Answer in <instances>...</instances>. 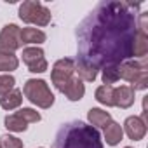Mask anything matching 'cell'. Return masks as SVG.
<instances>
[{"mask_svg": "<svg viewBox=\"0 0 148 148\" xmlns=\"http://www.w3.org/2000/svg\"><path fill=\"white\" fill-rule=\"evenodd\" d=\"M139 4L101 2L79 25V59L94 64L98 70L108 64H120L131 56Z\"/></svg>", "mask_w": 148, "mask_h": 148, "instance_id": "1", "label": "cell"}, {"mask_svg": "<svg viewBox=\"0 0 148 148\" xmlns=\"http://www.w3.org/2000/svg\"><path fill=\"white\" fill-rule=\"evenodd\" d=\"M54 148H103L99 131L82 120H71L59 127Z\"/></svg>", "mask_w": 148, "mask_h": 148, "instance_id": "2", "label": "cell"}, {"mask_svg": "<svg viewBox=\"0 0 148 148\" xmlns=\"http://www.w3.org/2000/svg\"><path fill=\"white\" fill-rule=\"evenodd\" d=\"M119 79L131 84L134 91H145L148 87V71L145 58L141 61H124L119 64Z\"/></svg>", "mask_w": 148, "mask_h": 148, "instance_id": "3", "label": "cell"}, {"mask_svg": "<svg viewBox=\"0 0 148 148\" xmlns=\"http://www.w3.org/2000/svg\"><path fill=\"white\" fill-rule=\"evenodd\" d=\"M21 92L25 94V98L32 105H37L38 108L47 110V108H51L54 105V94L49 89L47 82L42 80V79H30V80H26V84H25Z\"/></svg>", "mask_w": 148, "mask_h": 148, "instance_id": "4", "label": "cell"}, {"mask_svg": "<svg viewBox=\"0 0 148 148\" xmlns=\"http://www.w3.org/2000/svg\"><path fill=\"white\" fill-rule=\"evenodd\" d=\"M19 19L28 25L47 26L51 23V11L38 0H26L19 5Z\"/></svg>", "mask_w": 148, "mask_h": 148, "instance_id": "5", "label": "cell"}, {"mask_svg": "<svg viewBox=\"0 0 148 148\" xmlns=\"http://www.w3.org/2000/svg\"><path fill=\"white\" fill-rule=\"evenodd\" d=\"M73 73H75V61L70 59V58L58 59L51 70V82L58 91L63 92V89L73 79Z\"/></svg>", "mask_w": 148, "mask_h": 148, "instance_id": "6", "label": "cell"}, {"mask_svg": "<svg viewBox=\"0 0 148 148\" xmlns=\"http://www.w3.org/2000/svg\"><path fill=\"white\" fill-rule=\"evenodd\" d=\"M21 45V28L14 23L5 25L0 32V54H14Z\"/></svg>", "mask_w": 148, "mask_h": 148, "instance_id": "7", "label": "cell"}, {"mask_svg": "<svg viewBox=\"0 0 148 148\" xmlns=\"http://www.w3.org/2000/svg\"><path fill=\"white\" fill-rule=\"evenodd\" d=\"M23 63L28 66L32 73H44L49 66L45 59V52L40 47H25L23 49Z\"/></svg>", "mask_w": 148, "mask_h": 148, "instance_id": "8", "label": "cell"}, {"mask_svg": "<svg viewBox=\"0 0 148 148\" xmlns=\"http://www.w3.org/2000/svg\"><path fill=\"white\" fill-rule=\"evenodd\" d=\"M122 131H125V134H127L129 139L141 141L145 138V134H146V122L141 117H136V115L127 117L125 122H124V129Z\"/></svg>", "mask_w": 148, "mask_h": 148, "instance_id": "9", "label": "cell"}, {"mask_svg": "<svg viewBox=\"0 0 148 148\" xmlns=\"http://www.w3.org/2000/svg\"><path fill=\"white\" fill-rule=\"evenodd\" d=\"M134 89L131 86H120V87H115L113 89V106H119V108H131L134 105Z\"/></svg>", "mask_w": 148, "mask_h": 148, "instance_id": "10", "label": "cell"}, {"mask_svg": "<svg viewBox=\"0 0 148 148\" xmlns=\"http://www.w3.org/2000/svg\"><path fill=\"white\" fill-rule=\"evenodd\" d=\"M63 94H64L70 101H80V99L84 98V94H86V86H84V82H82L79 77H73V79L68 82V86L63 89Z\"/></svg>", "mask_w": 148, "mask_h": 148, "instance_id": "11", "label": "cell"}, {"mask_svg": "<svg viewBox=\"0 0 148 148\" xmlns=\"http://www.w3.org/2000/svg\"><path fill=\"white\" fill-rule=\"evenodd\" d=\"M87 120L94 129H105L112 122V115L110 112H105L101 108H91L87 112Z\"/></svg>", "mask_w": 148, "mask_h": 148, "instance_id": "12", "label": "cell"}, {"mask_svg": "<svg viewBox=\"0 0 148 148\" xmlns=\"http://www.w3.org/2000/svg\"><path fill=\"white\" fill-rule=\"evenodd\" d=\"M75 71L79 73V79L82 82H94L98 77V68L84 59H79V58L75 61Z\"/></svg>", "mask_w": 148, "mask_h": 148, "instance_id": "13", "label": "cell"}, {"mask_svg": "<svg viewBox=\"0 0 148 148\" xmlns=\"http://www.w3.org/2000/svg\"><path fill=\"white\" fill-rule=\"evenodd\" d=\"M146 52H148V35L141 33V32H136L132 45H131V56L143 59L146 56Z\"/></svg>", "mask_w": 148, "mask_h": 148, "instance_id": "14", "label": "cell"}, {"mask_svg": "<svg viewBox=\"0 0 148 148\" xmlns=\"http://www.w3.org/2000/svg\"><path fill=\"white\" fill-rule=\"evenodd\" d=\"M122 136H124V131H122V125L119 122H110L106 127H105V141L106 145L110 146H115L122 141Z\"/></svg>", "mask_w": 148, "mask_h": 148, "instance_id": "15", "label": "cell"}, {"mask_svg": "<svg viewBox=\"0 0 148 148\" xmlns=\"http://www.w3.org/2000/svg\"><path fill=\"white\" fill-rule=\"evenodd\" d=\"M21 103H23V92L19 89H12L11 92L0 98V106L4 110H16L21 106Z\"/></svg>", "mask_w": 148, "mask_h": 148, "instance_id": "16", "label": "cell"}, {"mask_svg": "<svg viewBox=\"0 0 148 148\" xmlns=\"http://www.w3.org/2000/svg\"><path fill=\"white\" fill-rule=\"evenodd\" d=\"M45 33L38 28H23L21 30V44L32 45V44H44L45 42Z\"/></svg>", "mask_w": 148, "mask_h": 148, "instance_id": "17", "label": "cell"}, {"mask_svg": "<svg viewBox=\"0 0 148 148\" xmlns=\"http://www.w3.org/2000/svg\"><path fill=\"white\" fill-rule=\"evenodd\" d=\"M113 86H99L94 92L96 101L105 106H113Z\"/></svg>", "mask_w": 148, "mask_h": 148, "instance_id": "18", "label": "cell"}, {"mask_svg": "<svg viewBox=\"0 0 148 148\" xmlns=\"http://www.w3.org/2000/svg\"><path fill=\"white\" fill-rule=\"evenodd\" d=\"M4 125H5L9 131H12V132H25V131L28 129V124H26L18 113L7 115V117L4 119Z\"/></svg>", "mask_w": 148, "mask_h": 148, "instance_id": "19", "label": "cell"}, {"mask_svg": "<svg viewBox=\"0 0 148 148\" xmlns=\"http://www.w3.org/2000/svg\"><path fill=\"white\" fill-rule=\"evenodd\" d=\"M101 79H103V86H112L115 84L119 79V64H108L101 68Z\"/></svg>", "mask_w": 148, "mask_h": 148, "instance_id": "20", "label": "cell"}, {"mask_svg": "<svg viewBox=\"0 0 148 148\" xmlns=\"http://www.w3.org/2000/svg\"><path fill=\"white\" fill-rule=\"evenodd\" d=\"M19 66V59L14 54H0V71H14Z\"/></svg>", "mask_w": 148, "mask_h": 148, "instance_id": "21", "label": "cell"}, {"mask_svg": "<svg viewBox=\"0 0 148 148\" xmlns=\"http://www.w3.org/2000/svg\"><path fill=\"white\" fill-rule=\"evenodd\" d=\"M26 124H35V122H40V113L37 112V110H33V108H19L18 112H16Z\"/></svg>", "mask_w": 148, "mask_h": 148, "instance_id": "22", "label": "cell"}, {"mask_svg": "<svg viewBox=\"0 0 148 148\" xmlns=\"http://www.w3.org/2000/svg\"><path fill=\"white\" fill-rule=\"evenodd\" d=\"M0 148H23V141L16 136L4 134L0 138Z\"/></svg>", "mask_w": 148, "mask_h": 148, "instance_id": "23", "label": "cell"}, {"mask_svg": "<svg viewBox=\"0 0 148 148\" xmlns=\"http://www.w3.org/2000/svg\"><path fill=\"white\" fill-rule=\"evenodd\" d=\"M16 79L12 75H0V96H4L14 89Z\"/></svg>", "mask_w": 148, "mask_h": 148, "instance_id": "24", "label": "cell"}, {"mask_svg": "<svg viewBox=\"0 0 148 148\" xmlns=\"http://www.w3.org/2000/svg\"><path fill=\"white\" fill-rule=\"evenodd\" d=\"M124 148H132V146H124Z\"/></svg>", "mask_w": 148, "mask_h": 148, "instance_id": "25", "label": "cell"}]
</instances>
